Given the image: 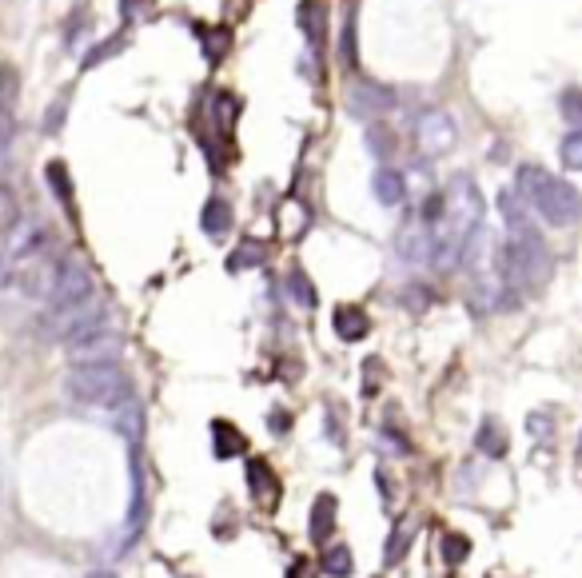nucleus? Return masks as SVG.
Listing matches in <instances>:
<instances>
[{
	"instance_id": "f257e3e1",
	"label": "nucleus",
	"mask_w": 582,
	"mask_h": 578,
	"mask_svg": "<svg viewBox=\"0 0 582 578\" xmlns=\"http://www.w3.org/2000/svg\"><path fill=\"white\" fill-rule=\"evenodd\" d=\"M515 192L551 224V228H571L582 216V196L575 184L535 168V164H523L519 176H515Z\"/></svg>"
},
{
	"instance_id": "f03ea898",
	"label": "nucleus",
	"mask_w": 582,
	"mask_h": 578,
	"mask_svg": "<svg viewBox=\"0 0 582 578\" xmlns=\"http://www.w3.org/2000/svg\"><path fill=\"white\" fill-rule=\"evenodd\" d=\"M551 272H555V260H551L543 236L535 228L511 232V240L499 252V276H503V284L515 291H539L551 280Z\"/></svg>"
},
{
	"instance_id": "7ed1b4c3",
	"label": "nucleus",
	"mask_w": 582,
	"mask_h": 578,
	"mask_svg": "<svg viewBox=\"0 0 582 578\" xmlns=\"http://www.w3.org/2000/svg\"><path fill=\"white\" fill-rule=\"evenodd\" d=\"M68 395L84 407L112 411L116 403H124L132 395V387H128V375L120 363H88V367L68 371Z\"/></svg>"
},
{
	"instance_id": "20e7f679",
	"label": "nucleus",
	"mask_w": 582,
	"mask_h": 578,
	"mask_svg": "<svg viewBox=\"0 0 582 578\" xmlns=\"http://www.w3.org/2000/svg\"><path fill=\"white\" fill-rule=\"evenodd\" d=\"M104 327V303L96 295L80 299V303H68V307H48L40 315V335L52 339V343H76L92 331Z\"/></svg>"
},
{
	"instance_id": "39448f33",
	"label": "nucleus",
	"mask_w": 582,
	"mask_h": 578,
	"mask_svg": "<svg viewBox=\"0 0 582 578\" xmlns=\"http://www.w3.org/2000/svg\"><path fill=\"white\" fill-rule=\"evenodd\" d=\"M60 264H64V260H56V256L44 248V240H40V244H32L28 252H20V256L12 260V276H16V284H20V291H24L28 299L52 303V291H56V280H60Z\"/></svg>"
},
{
	"instance_id": "423d86ee",
	"label": "nucleus",
	"mask_w": 582,
	"mask_h": 578,
	"mask_svg": "<svg viewBox=\"0 0 582 578\" xmlns=\"http://www.w3.org/2000/svg\"><path fill=\"white\" fill-rule=\"evenodd\" d=\"M455 140H459V128H455V116L451 112H443V108H427V112H419V120H415V144H419V152L423 156H447L451 148H455Z\"/></svg>"
},
{
	"instance_id": "0eeeda50",
	"label": "nucleus",
	"mask_w": 582,
	"mask_h": 578,
	"mask_svg": "<svg viewBox=\"0 0 582 578\" xmlns=\"http://www.w3.org/2000/svg\"><path fill=\"white\" fill-rule=\"evenodd\" d=\"M120 355H124V339H120L116 331H108V327H100V331H92V335H84V339H76V343L68 347V363H72V367L116 363Z\"/></svg>"
},
{
	"instance_id": "6e6552de",
	"label": "nucleus",
	"mask_w": 582,
	"mask_h": 578,
	"mask_svg": "<svg viewBox=\"0 0 582 578\" xmlns=\"http://www.w3.org/2000/svg\"><path fill=\"white\" fill-rule=\"evenodd\" d=\"M96 295V280H92V268L80 260V256H68L60 264V280H56V291H52V303L48 307H68V303H80Z\"/></svg>"
},
{
	"instance_id": "1a4fd4ad",
	"label": "nucleus",
	"mask_w": 582,
	"mask_h": 578,
	"mask_svg": "<svg viewBox=\"0 0 582 578\" xmlns=\"http://www.w3.org/2000/svg\"><path fill=\"white\" fill-rule=\"evenodd\" d=\"M435 252V228L431 224H407L399 232V256L407 264H427Z\"/></svg>"
},
{
	"instance_id": "9d476101",
	"label": "nucleus",
	"mask_w": 582,
	"mask_h": 578,
	"mask_svg": "<svg viewBox=\"0 0 582 578\" xmlns=\"http://www.w3.org/2000/svg\"><path fill=\"white\" fill-rule=\"evenodd\" d=\"M248 491H252V499H256L264 511H276L280 479H276V471H272L264 459H252V463H248Z\"/></svg>"
},
{
	"instance_id": "9b49d317",
	"label": "nucleus",
	"mask_w": 582,
	"mask_h": 578,
	"mask_svg": "<svg viewBox=\"0 0 582 578\" xmlns=\"http://www.w3.org/2000/svg\"><path fill=\"white\" fill-rule=\"evenodd\" d=\"M351 108H355V112H363V116L391 112V108H395V92H391V88H383V84L363 80V84H355V88H351Z\"/></svg>"
},
{
	"instance_id": "f8f14e48",
	"label": "nucleus",
	"mask_w": 582,
	"mask_h": 578,
	"mask_svg": "<svg viewBox=\"0 0 582 578\" xmlns=\"http://www.w3.org/2000/svg\"><path fill=\"white\" fill-rule=\"evenodd\" d=\"M371 192H375V200L383 204V208H399L403 204V196H407V180L395 172V168H375V176H371Z\"/></svg>"
},
{
	"instance_id": "ddd939ff",
	"label": "nucleus",
	"mask_w": 582,
	"mask_h": 578,
	"mask_svg": "<svg viewBox=\"0 0 582 578\" xmlns=\"http://www.w3.org/2000/svg\"><path fill=\"white\" fill-rule=\"evenodd\" d=\"M232 224H236L232 204L220 200V196H212V200L204 204V212H200V228H204V236H208V240H220V236L232 232Z\"/></svg>"
},
{
	"instance_id": "4468645a",
	"label": "nucleus",
	"mask_w": 582,
	"mask_h": 578,
	"mask_svg": "<svg viewBox=\"0 0 582 578\" xmlns=\"http://www.w3.org/2000/svg\"><path fill=\"white\" fill-rule=\"evenodd\" d=\"M367 331H371V319L363 307H335V335L339 339L359 343V339H367Z\"/></svg>"
},
{
	"instance_id": "2eb2a0df",
	"label": "nucleus",
	"mask_w": 582,
	"mask_h": 578,
	"mask_svg": "<svg viewBox=\"0 0 582 578\" xmlns=\"http://www.w3.org/2000/svg\"><path fill=\"white\" fill-rule=\"evenodd\" d=\"M112 415H116V419H112V423H116V431H120L128 443H140V435H144V411H140V403L128 395L124 403H116V407H112Z\"/></svg>"
},
{
	"instance_id": "dca6fc26",
	"label": "nucleus",
	"mask_w": 582,
	"mask_h": 578,
	"mask_svg": "<svg viewBox=\"0 0 582 578\" xmlns=\"http://www.w3.org/2000/svg\"><path fill=\"white\" fill-rule=\"evenodd\" d=\"M335 515H339L335 495H319L315 507H311V523H307L315 543H327V539H331V531H335Z\"/></svg>"
},
{
	"instance_id": "f3484780",
	"label": "nucleus",
	"mask_w": 582,
	"mask_h": 578,
	"mask_svg": "<svg viewBox=\"0 0 582 578\" xmlns=\"http://www.w3.org/2000/svg\"><path fill=\"white\" fill-rule=\"evenodd\" d=\"M319 567H323V575L327 578H351V571H355V555L347 551V543H331V547L323 551Z\"/></svg>"
},
{
	"instance_id": "a211bd4d",
	"label": "nucleus",
	"mask_w": 582,
	"mask_h": 578,
	"mask_svg": "<svg viewBox=\"0 0 582 578\" xmlns=\"http://www.w3.org/2000/svg\"><path fill=\"white\" fill-rule=\"evenodd\" d=\"M527 200L519 196V192H503L499 196V212H503V220H507V228L511 232H523V228H531V220H527Z\"/></svg>"
},
{
	"instance_id": "6ab92c4d",
	"label": "nucleus",
	"mask_w": 582,
	"mask_h": 578,
	"mask_svg": "<svg viewBox=\"0 0 582 578\" xmlns=\"http://www.w3.org/2000/svg\"><path fill=\"white\" fill-rule=\"evenodd\" d=\"M475 447H479L483 455H491V459H503V455H507V431H503L495 419H487V423L479 427V435H475Z\"/></svg>"
},
{
	"instance_id": "aec40b11",
	"label": "nucleus",
	"mask_w": 582,
	"mask_h": 578,
	"mask_svg": "<svg viewBox=\"0 0 582 578\" xmlns=\"http://www.w3.org/2000/svg\"><path fill=\"white\" fill-rule=\"evenodd\" d=\"M367 152H371L379 164H387V160L395 156V132H391L387 124H371V128H367Z\"/></svg>"
},
{
	"instance_id": "412c9836",
	"label": "nucleus",
	"mask_w": 582,
	"mask_h": 578,
	"mask_svg": "<svg viewBox=\"0 0 582 578\" xmlns=\"http://www.w3.org/2000/svg\"><path fill=\"white\" fill-rule=\"evenodd\" d=\"M44 176H48V188L56 192V200L72 212V176H68V168H64V160H48V168H44Z\"/></svg>"
},
{
	"instance_id": "4be33fe9",
	"label": "nucleus",
	"mask_w": 582,
	"mask_h": 578,
	"mask_svg": "<svg viewBox=\"0 0 582 578\" xmlns=\"http://www.w3.org/2000/svg\"><path fill=\"white\" fill-rule=\"evenodd\" d=\"M212 435H216V455H220V459H232V455H240V451H244V435H240L232 423H224V419H220V423L212 427Z\"/></svg>"
},
{
	"instance_id": "5701e85b",
	"label": "nucleus",
	"mask_w": 582,
	"mask_h": 578,
	"mask_svg": "<svg viewBox=\"0 0 582 578\" xmlns=\"http://www.w3.org/2000/svg\"><path fill=\"white\" fill-rule=\"evenodd\" d=\"M323 20H327V8H323V0H303L299 4V24L319 40L323 36Z\"/></svg>"
},
{
	"instance_id": "b1692460",
	"label": "nucleus",
	"mask_w": 582,
	"mask_h": 578,
	"mask_svg": "<svg viewBox=\"0 0 582 578\" xmlns=\"http://www.w3.org/2000/svg\"><path fill=\"white\" fill-rule=\"evenodd\" d=\"M236 116H240V100H236V96H216V104H212V120H216V128L228 132V128L236 124Z\"/></svg>"
},
{
	"instance_id": "393cba45",
	"label": "nucleus",
	"mask_w": 582,
	"mask_h": 578,
	"mask_svg": "<svg viewBox=\"0 0 582 578\" xmlns=\"http://www.w3.org/2000/svg\"><path fill=\"white\" fill-rule=\"evenodd\" d=\"M264 256H268L264 244H252V240H248V244H240V248L232 252V264H228V268H232V272H240V268H260Z\"/></svg>"
},
{
	"instance_id": "a878e982",
	"label": "nucleus",
	"mask_w": 582,
	"mask_h": 578,
	"mask_svg": "<svg viewBox=\"0 0 582 578\" xmlns=\"http://www.w3.org/2000/svg\"><path fill=\"white\" fill-rule=\"evenodd\" d=\"M407 543H411V527H407V523H395V531H391V543H387V551H383V559H387V567H395V563L403 559V551H407Z\"/></svg>"
},
{
	"instance_id": "bb28decb",
	"label": "nucleus",
	"mask_w": 582,
	"mask_h": 578,
	"mask_svg": "<svg viewBox=\"0 0 582 578\" xmlns=\"http://www.w3.org/2000/svg\"><path fill=\"white\" fill-rule=\"evenodd\" d=\"M563 164L571 168V172H582V128H575V132H567L563 136Z\"/></svg>"
},
{
	"instance_id": "cd10ccee",
	"label": "nucleus",
	"mask_w": 582,
	"mask_h": 578,
	"mask_svg": "<svg viewBox=\"0 0 582 578\" xmlns=\"http://www.w3.org/2000/svg\"><path fill=\"white\" fill-rule=\"evenodd\" d=\"M16 220H20V208H16V196L0 184V236L4 232H12L16 228Z\"/></svg>"
},
{
	"instance_id": "c85d7f7f",
	"label": "nucleus",
	"mask_w": 582,
	"mask_h": 578,
	"mask_svg": "<svg viewBox=\"0 0 582 578\" xmlns=\"http://www.w3.org/2000/svg\"><path fill=\"white\" fill-rule=\"evenodd\" d=\"M559 112L575 124V128H582V88H571V92H563V100H559Z\"/></svg>"
},
{
	"instance_id": "c756f323",
	"label": "nucleus",
	"mask_w": 582,
	"mask_h": 578,
	"mask_svg": "<svg viewBox=\"0 0 582 578\" xmlns=\"http://www.w3.org/2000/svg\"><path fill=\"white\" fill-rule=\"evenodd\" d=\"M12 96H16V72L4 64V68H0V112H8Z\"/></svg>"
},
{
	"instance_id": "7c9ffc66",
	"label": "nucleus",
	"mask_w": 582,
	"mask_h": 578,
	"mask_svg": "<svg viewBox=\"0 0 582 578\" xmlns=\"http://www.w3.org/2000/svg\"><path fill=\"white\" fill-rule=\"evenodd\" d=\"M291 295H295L303 307H315V291H311V284L303 280V272H299V268L291 272Z\"/></svg>"
},
{
	"instance_id": "2f4dec72",
	"label": "nucleus",
	"mask_w": 582,
	"mask_h": 578,
	"mask_svg": "<svg viewBox=\"0 0 582 578\" xmlns=\"http://www.w3.org/2000/svg\"><path fill=\"white\" fill-rule=\"evenodd\" d=\"M443 551H447V563H463L467 559V539L463 535H447V543H443Z\"/></svg>"
},
{
	"instance_id": "473e14b6",
	"label": "nucleus",
	"mask_w": 582,
	"mask_h": 578,
	"mask_svg": "<svg viewBox=\"0 0 582 578\" xmlns=\"http://www.w3.org/2000/svg\"><path fill=\"white\" fill-rule=\"evenodd\" d=\"M8 144H12V120H8V112H0V160H4Z\"/></svg>"
},
{
	"instance_id": "72a5a7b5",
	"label": "nucleus",
	"mask_w": 582,
	"mask_h": 578,
	"mask_svg": "<svg viewBox=\"0 0 582 578\" xmlns=\"http://www.w3.org/2000/svg\"><path fill=\"white\" fill-rule=\"evenodd\" d=\"M288 427H291L288 415H272V431H288Z\"/></svg>"
},
{
	"instance_id": "f704fd0d",
	"label": "nucleus",
	"mask_w": 582,
	"mask_h": 578,
	"mask_svg": "<svg viewBox=\"0 0 582 578\" xmlns=\"http://www.w3.org/2000/svg\"><path fill=\"white\" fill-rule=\"evenodd\" d=\"M88 578H116V575H112V571H92Z\"/></svg>"
},
{
	"instance_id": "c9c22d12",
	"label": "nucleus",
	"mask_w": 582,
	"mask_h": 578,
	"mask_svg": "<svg viewBox=\"0 0 582 578\" xmlns=\"http://www.w3.org/2000/svg\"><path fill=\"white\" fill-rule=\"evenodd\" d=\"M579 459H582V439H579Z\"/></svg>"
}]
</instances>
